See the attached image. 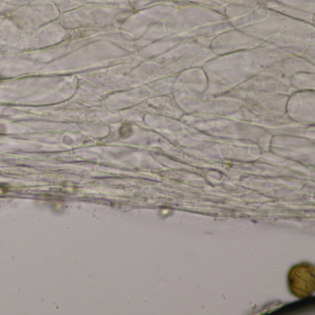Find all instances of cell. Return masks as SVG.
I'll return each instance as SVG.
<instances>
[{
    "label": "cell",
    "mask_w": 315,
    "mask_h": 315,
    "mask_svg": "<svg viewBox=\"0 0 315 315\" xmlns=\"http://www.w3.org/2000/svg\"><path fill=\"white\" fill-rule=\"evenodd\" d=\"M289 287L297 297H305L313 291V268L310 264L302 263L296 265L289 273Z\"/></svg>",
    "instance_id": "cell-1"
}]
</instances>
